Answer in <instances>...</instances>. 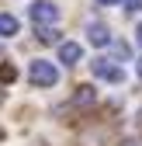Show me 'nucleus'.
Listing matches in <instances>:
<instances>
[{
	"label": "nucleus",
	"instance_id": "1",
	"mask_svg": "<svg viewBox=\"0 0 142 146\" xmlns=\"http://www.w3.org/2000/svg\"><path fill=\"white\" fill-rule=\"evenodd\" d=\"M28 80H31L35 87H56V84H59V70L52 66L49 59H35V63L28 66Z\"/></svg>",
	"mask_w": 142,
	"mask_h": 146
},
{
	"label": "nucleus",
	"instance_id": "2",
	"mask_svg": "<svg viewBox=\"0 0 142 146\" xmlns=\"http://www.w3.org/2000/svg\"><path fill=\"white\" fill-rule=\"evenodd\" d=\"M28 17L35 21V28H42V25H56V21H59V7L52 4V0H35V4L28 7Z\"/></svg>",
	"mask_w": 142,
	"mask_h": 146
},
{
	"label": "nucleus",
	"instance_id": "3",
	"mask_svg": "<svg viewBox=\"0 0 142 146\" xmlns=\"http://www.w3.org/2000/svg\"><path fill=\"white\" fill-rule=\"evenodd\" d=\"M90 70H94V77H101V80H111V84H121V80H125L121 66H114L111 59H94V63H90Z\"/></svg>",
	"mask_w": 142,
	"mask_h": 146
},
{
	"label": "nucleus",
	"instance_id": "4",
	"mask_svg": "<svg viewBox=\"0 0 142 146\" xmlns=\"http://www.w3.org/2000/svg\"><path fill=\"white\" fill-rule=\"evenodd\" d=\"M87 38H90V45L104 49V45H111V28H108V25H101V21H94L90 28H87Z\"/></svg>",
	"mask_w": 142,
	"mask_h": 146
},
{
	"label": "nucleus",
	"instance_id": "5",
	"mask_svg": "<svg viewBox=\"0 0 142 146\" xmlns=\"http://www.w3.org/2000/svg\"><path fill=\"white\" fill-rule=\"evenodd\" d=\"M80 59H83V49H80V42H59V63L73 66V63H80Z\"/></svg>",
	"mask_w": 142,
	"mask_h": 146
},
{
	"label": "nucleus",
	"instance_id": "6",
	"mask_svg": "<svg viewBox=\"0 0 142 146\" xmlns=\"http://www.w3.org/2000/svg\"><path fill=\"white\" fill-rule=\"evenodd\" d=\"M17 31H21V21L14 14H0V38H14Z\"/></svg>",
	"mask_w": 142,
	"mask_h": 146
},
{
	"label": "nucleus",
	"instance_id": "7",
	"mask_svg": "<svg viewBox=\"0 0 142 146\" xmlns=\"http://www.w3.org/2000/svg\"><path fill=\"white\" fill-rule=\"evenodd\" d=\"M94 98H97V94H94V87H90V84H83V87H76V98H73V101H76V104H90Z\"/></svg>",
	"mask_w": 142,
	"mask_h": 146
},
{
	"label": "nucleus",
	"instance_id": "8",
	"mask_svg": "<svg viewBox=\"0 0 142 146\" xmlns=\"http://www.w3.org/2000/svg\"><path fill=\"white\" fill-rule=\"evenodd\" d=\"M38 38H42V42H59V31L52 28V25H42V28H38Z\"/></svg>",
	"mask_w": 142,
	"mask_h": 146
},
{
	"label": "nucleus",
	"instance_id": "9",
	"mask_svg": "<svg viewBox=\"0 0 142 146\" xmlns=\"http://www.w3.org/2000/svg\"><path fill=\"white\" fill-rule=\"evenodd\" d=\"M0 77H4V80H14L17 73H14V66H4V70H0Z\"/></svg>",
	"mask_w": 142,
	"mask_h": 146
},
{
	"label": "nucleus",
	"instance_id": "10",
	"mask_svg": "<svg viewBox=\"0 0 142 146\" xmlns=\"http://www.w3.org/2000/svg\"><path fill=\"white\" fill-rule=\"evenodd\" d=\"M128 11H142V0H128Z\"/></svg>",
	"mask_w": 142,
	"mask_h": 146
},
{
	"label": "nucleus",
	"instance_id": "11",
	"mask_svg": "<svg viewBox=\"0 0 142 146\" xmlns=\"http://www.w3.org/2000/svg\"><path fill=\"white\" fill-rule=\"evenodd\" d=\"M101 7H114V4H121V0H97Z\"/></svg>",
	"mask_w": 142,
	"mask_h": 146
},
{
	"label": "nucleus",
	"instance_id": "12",
	"mask_svg": "<svg viewBox=\"0 0 142 146\" xmlns=\"http://www.w3.org/2000/svg\"><path fill=\"white\" fill-rule=\"evenodd\" d=\"M135 42H139V45H142V25H139V28H135Z\"/></svg>",
	"mask_w": 142,
	"mask_h": 146
},
{
	"label": "nucleus",
	"instance_id": "13",
	"mask_svg": "<svg viewBox=\"0 0 142 146\" xmlns=\"http://www.w3.org/2000/svg\"><path fill=\"white\" fill-rule=\"evenodd\" d=\"M135 70H139V77H142V59H139V66H135Z\"/></svg>",
	"mask_w": 142,
	"mask_h": 146
},
{
	"label": "nucleus",
	"instance_id": "14",
	"mask_svg": "<svg viewBox=\"0 0 142 146\" xmlns=\"http://www.w3.org/2000/svg\"><path fill=\"white\" fill-rule=\"evenodd\" d=\"M0 98H4V94H0Z\"/></svg>",
	"mask_w": 142,
	"mask_h": 146
}]
</instances>
